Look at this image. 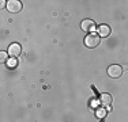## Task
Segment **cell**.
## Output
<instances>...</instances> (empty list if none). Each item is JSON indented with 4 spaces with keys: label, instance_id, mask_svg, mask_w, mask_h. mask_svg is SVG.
I'll return each mask as SVG.
<instances>
[{
    "label": "cell",
    "instance_id": "2",
    "mask_svg": "<svg viewBox=\"0 0 128 122\" xmlns=\"http://www.w3.org/2000/svg\"><path fill=\"white\" fill-rule=\"evenodd\" d=\"M6 8L10 12H12V14H18V12L22 10V3L19 0H8Z\"/></svg>",
    "mask_w": 128,
    "mask_h": 122
},
{
    "label": "cell",
    "instance_id": "5",
    "mask_svg": "<svg viewBox=\"0 0 128 122\" xmlns=\"http://www.w3.org/2000/svg\"><path fill=\"white\" fill-rule=\"evenodd\" d=\"M20 52H22V48H20L19 44H11L8 46V54L11 57H18L20 54Z\"/></svg>",
    "mask_w": 128,
    "mask_h": 122
},
{
    "label": "cell",
    "instance_id": "8",
    "mask_svg": "<svg viewBox=\"0 0 128 122\" xmlns=\"http://www.w3.org/2000/svg\"><path fill=\"white\" fill-rule=\"evenodd\" d=\"M96 114H97V117H98V118H104L106 115V110L105 109H98Z\"/></svg>",
    "mask_w": 128,
    "mask_h": 122
},
{
    "label": "cell",
    "instance_id": "7",
    "mask_svg": "<svg viewBox=\"0 0 128 122\" xmlns=\"http://www.w3.org/2000/svg\"><path fill=\"white\" fill-rule=\"evenodd\" d=\"M98 34H100V37H108L109 34H110V27L106 26V24H102V26H100Z\"/></svg>",
    "mask_w": 128,
    "mask_h": 122
},
{
    "label": "cell",
    "instance_id": "9",
    "mask_svg": "<svg viewBox=\"0 0 128 122\" xmlns=\"http://www.w3.org/2000/svg\"><path fill=\"white\" fill-rule=\"evenodd\" d=\"M7 56H8V53H6V52H2V53H0V60L4 62V61L7 60Z\"/></svg>",
    "mask_w": 128,
    "mask_h": 122
},
{
    "label": "cell",
    "instance_id": "4",
    "mask_svg": "<svg viewBox=\"0 0 128 122\" xmlns=\"http://www.w3.org/2000/svg\"><path fill=\"white\" fill-rule=\"evenodd\" d=\"M121 73H123V68H121L120 65H110L108 68V75L110 76V77L117 79L121 76Z\"/></svg>",
    "mask_w": 128,
    "mask_h": 122
},
{
    "label": "cell",
    "instance_id": "3",
    "mask_svg": "<svg viewBox=\"0 0 128 122\" xmlns=\"http://www.w3.org/2000/svg\"><path fill=\"white\" fill-rule=\"evenodd\" d=\"M80 27H82V30L86 31V33H93L94 30H96L97 24H96L94 20H91V19H84L83 22L80 23Z\"/></svg>",
    "mask_w": 128,
    "mask_h": 122
},
{
    "label": "cell",
    "instance_id": "1",
    "mask_svg": "<svg viewBox=\"0 0 128 122\" xmlns=\"http://www.w3.org/2000/svg\"><path fill=\"white\" fill-rule=\"evenodd\" d=\"M100 42H101V37H100V34H96V33H90L84 38V45L87 48H96L100 45Z\"/></svg>",
    "mask_w": 128,
    "mask_h": 122
},
{
    "label": "cell",
    "instance_id": "6",
    "mask_svg": "<svg viewBox=\"0 0 128 122\" xmlns=\"http://www.w3.org/2000/svg\"><path fill=\"white\" fill-rule=\"evenodd\" d=\"M98 100L104 107H109V106L112 105V96L109 95V94H101Z\"/></svg>",
    "mask_w": 128,
    "mask_h": 122
}]
</instances>
